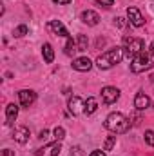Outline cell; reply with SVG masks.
<instances>
[{"mask_svg":"<svg viewBox=\"0 0 154 156\" xmlns=\"http://www.w3.org/2000/svg\"><path fill=\"white\" fill-rule=\"evenodd\" d=\"M53 134H54V140H56V142H62V140L65 138V129H64V127H56V129L53 131Z\"/></svg>","mask_w":154,"mask_h":156,"instance_id":"obj_18","label":"cell"},{"mask_svg":"<svg viewBox=\"0 0 154 156\" xmlns=\"http://www.w3.org/2000/svg\"><path fill=\"white\" fill-rule=\"evenodd\" d=\"M47 29L49 31H53L54 35H58V37H64V38H69L71 35H69V31L65 29V26L60 22V20H51L49 24H47Z\"/></svg>","mask_w":154,"mask_h":156,"instance_id":"obj_7","label":"cell"},{"mask_svg":"<svg viewBox=\"0 0 154 156\" xmlns=\"http://www.w3.org/2000/svg\"><path fill=\"white\" fill-rule=\"evenodd\" d=\"M18 98H20V104H22L24 107H29V105L35 104L37 93L31 91V89H22V91H18Z\"/></svg>","mask_w":154,"mask_h":156,"instance_id":"obj_8","label":"cell"},{"mask_svg":"<svg viewBox=\"0 0 154 156\" xmlns=\"http://www.w3.org/2000/svg\"><path fill=\"white\" fill-rule=\"evenodd\" d=\"M118 98H120V91H118L116 87L107 85V87L102 89V100H103L105 104H114Z\"/></svg>","mask_w":154,"mask_h":156,"instance_id":"obj_9","label":"cell"},{"mask_svg":"<svg viewBox=\"0 0 154 156\" xmlns=\"http://www.w3.org/2000/svg\"><path fill=\"white\" fill-rule=\"evenodd\" d=\"M60 151H62V144H60V142H54V144L51 145V156H58Z\"/></svg>","mask_w":154,"mask_h":156,"instance_id":"obj_22","label":"cell"},{"mask_svg":"<svg viewBox=\"0 0 154 156\" xmlns=\"http://www.w3.org/2000/svg\"><path fill=\"white\" fill-rule=\"evenodd\" d=\"M123 49L127 51V56H136L142 51H145V42L138 37H125L123 38Z\"/></svg>","mask_w":154,"mask_h":156,"instance_id":"obj_4","label":"cell"},{"mask_svg":"<svg viewBox=\"0 0 154 156\" xmlns=\"http://www.w3.org/2000/svg\"><path fill=\"white\" fill-rule=\"evenodd\" d=\"M67 107H69V113H73L75 116H78V115L85 113V100L75 94V96H71V98H69Z\"/></svg>","mask_w":154,"mask_h":156,"instance_id":"obj_5","label":"cell"},{"mask_svg":"<svg viewBox=\"0 0 154 156\" xmlns=\"http://www.w3.org/2000/svg\"><path fill=\"white\" fill-rule=\"evenodd\" d=\"M16 116H18V105L16 104H9L5 107V125H13Z\"/></svg>","mask_w":154,"mask_h":156,"instance_id":"obj_14","label":"cell"},{"mask_svg":"<svg viewBox=\"0 0 154 156\" xmlns=\"http://www.w3.org/2000/svg\"><path fill=\"white\" fill-rule=\"evenodd\" d=\"M151 67H154V53L151 49L149 51H142L131 62V71L132 73H143V71H149Z\"/></svg>","mask_w":154,"mask_h":156,"instance_id":"obj_3","label":"cell"},{"mask_svg":"<svg viewBox=\"0 0 154 156\" xmlns=\"http://www.w3.org/2000/svg\"><path fill=\"white\" fill-rule=\"evenodd\" d=\"M127 18H129V22L134 27H142L145 24V20H143V16H142L138 7H127Z\"/></svg>","mask_w":154,"mask_h":156,"instance_id":"obj_6","label":"cell"},{"mask_svg":"<svg viewBox=\"0 0 154 156\" xmlns=\"http://www.w3.org/2000/svg\"><path fill=\"white\" fill-rule=\"evenodd\" d=\"M54 4H62V5H65V4H69L71 0H53Z\"/></svg>","mask_w":154,"mask_h":156,"instance_id":"obj_27","label":"cell"},{"mask_svg":"<svg viewBox=\"0 0 154 156\" xmlns=\"http://www.w3.org/2000/svg\"><path fill=\"white\" fill-rule=\"evenodd\" d=\"M116 26H118V27H123V26H125L123 18H116Z\"/></svg>","mask_w":154,"mask_h":156,"instance_id":"obj_26","label":"cell"},{"mask_svg":"<svg viewBox=\"0 0 154 156\" xmlns=\"http://www.w3.org/2000/svg\"><path fill=\"white\" fill-rule=\"evenodd\" d=\"M91 67H93V62H91L87 56H80V58H75V60H73V69H76L80 73L91 71Z\"/></svg>","mask_w":154,"mask_h":156,"instance_id":"obj_10","label":"cell"},{"mask_svg":"<svg viewBox=\"0 0 154 156\" xmlns=\"http://www.w3.org/2000/svg\"><path fill=\"white\" fill-rule=\"evenodd\" d=\"M47 134H49V133H47L45 129H44V131H40V138H47Z\"/></svg>","mask_w":154,"mask_h":156,"instance_id":"obj_29","label":"cell"},{"mask_svg":"<svg viewBox=\"0 0 154 156\" xmlns=\"http://www.w3.org/2000/svg\"><path fill=\"white\" fill-rule=\"evenodd\" d=\"M123 58V47H113L105 53H102L98 58H96V66L100 69H111L114 67L116 64H120Z\"/></svg>","mask_w":154,"mask_h":156,"instance_id":"obj_2","label":"cell"},{"mask_svg":"<svg viewBox=\"0 0 154 156\" xmlns=\"http://www.w3.org/2000/svg\"><path fill=\"white\" fill-rule=\"evenodd\" d=\"M145 142H147L151 147H154V131H152V129L145 131Z\"/></svg>","mask_w":154,"mask_h":156,"instance_id":"obj_21","label":"cell"},{"mask_svg":"<svg viewBox=\"0 0 154 156\" xmlns=\"http://www.w3.org/2000/svg\"><path fill=\"white\" fill-rule=\"evenodd\" d=\"M87 45H89V40L85 35H78L76 37V51H87Z\"/></svg>","mask_w":154,"mask_h":156,"instance_id":"obj_17","label":"cell"},{"mask_svg":"<svg viewBox=\"0 0 154 156\" xmlns=\"http://www.w3.org/2000/svg\"><path fill=\"white\" fill-rule=\"evenodd\" d=\"M27 31H29V29H27V26H26V24H22V26H18V27L15 29V33H13V35H15V37H24V35H27Z\"/></svg>","mask_w":154,"mask_h":156,"instance_id":"obj_20","label":"cell"},{"mask_svg":"<svg viewBox=\"0 0 154 156\" xmlns=\"http://www.w3.org/2000/svg\"><path fill=\"white\" fill-rule=\"evenodd\" d=\"M114 144H116V136H109L105 140V144H103V151H111L114 147Z\"/></svg>","mask_w":154,"mask_h":156,"instance_id":"obj_19","label":"cell"},{"mask_svg":"<svg viewBox=\"0 0 154 156\" xmlns=\"http://www.w3.org/2000/svg\"><path fill=\"white\" fill-rule=\"evenodd\" d=\"M105 129L111 131L113 134H123L131 129V120L121 115V113H111L109 116L105 118Z\"/></svg>","mask_w":154,"mask_h":156,"instance_id":"obj_1","label":"cell"},{"mask_svg":"<svg viewBox=\"0 0 154 156\" xmlns=\"http://www.w3.org/2000/svg\"><path fill=\"white\" fill-rule=\"evenodd\" d=\"M71 151H75V156H82V149H80V147H75V149H71Z\"/></svg>","mask_w":154,"mask_h":156,"instance_id":"obj_28","label":"cell"},{"mask_svg":"<svg viewBox=\"0 0 154 156\" xmlns=\"http://www.w3.org/2000/svg\"><path fill=\"white\" fill-rule=\"evenodd\" d=\"M94 2H98V4H102V5H105V7H109V5L114 4V0H94Z\"/></svg>","mask_w":154,"mask_h":156,"instance_id":"obj_23","label":"cell"},{"mask_svg":"<svg viewBox=\"0 0 154 156\" xmlns=\"http://www.w3.org/2000/svg\"><path fill=\"white\" fill-rule=\"evenodd\" d=\"M42 55H44V60L47 64H53L54 60V51H53V45L51 44H44L42 45Z\"/></svg>","mask_w":154,"mask_h":156,"instance_id":"obj_15","label":"cell"},{"mask_svg":"<svg viewBox=\"0 0 154 156\" xmlns=\"http://www.w3.org/2000/svg\"><path fill=\"white\" fill-rule=\"evenodd\" d=\"M151 51H152V53H154V42H152V44H151Z\"/></svg>","mask_w":154,"mask_h":156,"instance_id":"obj_30","label":"cell"},{"mask_svg":"<svg viewBox=\"0 0 154 156\" xmlns=\"http://www.w3.org/2000/svg\"><path fill=\"white\" fill-rule=\"evenodd\" d=\"M89 156H105V151H93Z\"/></svg>","mask_w":154,"mask_h":156,"instance_id":"obj_25","label":"cell"},{"mask_svg":"<svg viewBox=\"0 0 154 156\" xmlns=\"http://www.w3.org/2000/svg\"><path fill=\"white\" fill-rule=\"evenodd\" d=\"M2 156H15V153H13L11 149H4V151H2Z\"/></svg>","mask_w":154,"mask_h":156,"instance_id":"obj_24","label":"cell"},{"mask_svg":"<svg viewBox=\"0 0 154 156\" xmlns=\"http://www.w3.org/2000/svg\"><path fill=\"white\" fill-rule=\"evenodd\" d=\"M96 109H98V102H96V98L89 96V98L85 100V113H87V115H93Z\"/></svg>","mask_w":154,"mask_h":156,"instance_id":"obj_16","label":"cell"},{"mask_svg":"<svg viewBox=\"0 0 154 156\" xmlns=\"http://www.w3.org/2000/svg\"><path fill=\"white\" fill-rule=\"evenodd\" d=\"M151 105V98L143 93V91H140L136 96H134V107L138 109V111H143V109H147Z\"/></svg>","mask_w":154,"mask_h":156,"instance_id":"obj_12","label":"cell"},{"mask_svg":"<svg viewBox=\"0 0 154 156\" xmlns=\"http://www.w3.org/2000/svg\"><path fill=\"white\" fill-rule=\"evenodd\" d=\"M82 22L83 24H87V26H96L98 22H100V16H98V13L96 11H93V9H85L83 13H82Z\"/></svg>","mask_w":154,"mask_h":156,"instance_id":"obj_11","label":"cell"},{"mask_svg":"<svg viewBox=\"0 0 154 156\" xmlns=\"http://www.w3.org/2000/svg\"><path fill=\"white\" fill-rule=\"evenodd\" d=\"M152 107H154V102H152Z\"/></svg>","mask_w":154,"mask_h":156,"instance_id":"obj_31","label":"cell"},{"mask_svg":"<svg viewBox=\"0 0 154 156\" xmlns=\"http://www.w3.org/2000/svg\"><path fill=\"white\" fill-rule=\"evenodd\" d=\"M29 129L27 127H16L15 131H13V138L18 142V144H27V140H29Z\"/></svg>","mask_w":154,"mask_h":156,"instance_id":"obj_13","label":"cell"}]
</instances>
